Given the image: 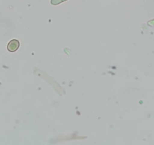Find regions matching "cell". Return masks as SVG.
Segmentation results:
<instances>
[{
  "label": "cell",
  "mask_w": 154,
  "mask_h": 145,
  "mask_svg": "<svg viewBox=\"0 0 154 145\" xmlns=\"http://www.w3.org/2000/svg\"><path fill=\"white\" fill-rule=\"evenodd\" d=\"M63 1H66V0H63Z\"/></svg>",
  "instance_id": "cell-2"
},
{
  "label": "cell",
  "mask_w": 154,
  "mask_h": 145,
  "mask_svg": "<svg viewBox=\"0 0 154 145\" xmlns=\"http://www.w3.org/2000/svg\"><path fill=\"white\" fill-rule=\"evenodd\" d=\"M19 47H20L19 41L17 40V39H12V40H11L8 42L7 48H8V50L10 52H14V51H16L18 49Z\"/></svg>",
  "instance_id": "cell-1"
}]
</instances>
